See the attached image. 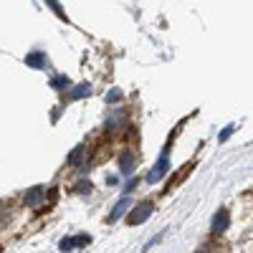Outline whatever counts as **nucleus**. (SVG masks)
Segmentation results:
<instances>
[{"mask_svg":"<svg viewBox=\"0 0 253 253\" xmlns=\"http://www.w3.org/2000/svg\"><path fill=\"white\" fill-rule=\"evenodd\" d=\"M167 170H170V147H167V150L162 152V157L157 160V165H155V170L150 172V175H147V182H160V177L167 172Z\"/></svg>","mask_w":253,"mask_h":253,"instance_id":"nucleus-1","label":"nucleus"},{"mask_svg":"<svg viewBox=\"0 0 253 253\" xmlns=\"http://www.w3.org/2000/svg\"><path fill=\"white\" fill-rule=\"evenodd\" d=\"M150 215H152V205H150V203H139L132 213H129L126 223H129V225H139V223H144Z\"/></svg>","mask_w":253,"mask_h":253,"instance_id":"nucleus-2","label":"nucleus"},{"mask_svg":"<svg viewBox=\"0 0 253 253\" xmlns=\"http://www.w3.org/2000/svg\"><path fill=\"white\" fill-rule=\"evenodd\" d=\"M91 236H74V238H63L61 241V251H76L81 246H89Z\"/></svg>","mask_w":253,"mask_h":253,"instance_id":"nucleus-3","label":"nucleus"},{"mask_svg":"<svg viewBox=\"0 0 253 253\" xmlns=\"http://www.w3.org/2000/svg\"><path fill=\"white\" fill-rule=\"evenodd\" d=\"M230 218H228V210H218V213L213 215V220H210V228H213V233H223V230L228 228Z\"/></svg>","mask_w":253,"mask_h":253,"instance_id":"nucleus-4","label":"nucleus"},{"mask_svg":"<svg viewBox=\"0 0 253 253\" xmlns=\"http://www.w3.org/2000/svg\"><path fill=\"white\" fill-rule=\"evenodd\" d=\"M129 205H132V200H129V198H126V195H124V198H122V200L117 203V208H114V210H112V213H109V223H114V220H119V218H122V215L126 213V210H129Z\"/></svg>","mask_w":253,"mask_h":253,"instance_id":"nucleus-5","label":"nucleus"},{"mask_svg":"<svg viewBox=\"0 0 253 253\" xmlns=\"http://www.w3.org/2000/svg\"><path fill=\"white\" fill-rule=\"evenodd\" d=\"M43 198H46V190L43 187H33L31 193L26 195V205L28 208H36V205H41V200H43Z\"/></svg>","mask_w":253,"mask_h":253,"instance_id":"nucleus-6","label":"nucleus"},{"mask_svg":"<svg viewBox=\"0 0 253 253\" xmlns=\"http://www.w3.org/2000/svg\"><path fill=\"white\" fill-rule=\"evenodd\" d=\"M119 170H122L124 175H132V170H134V155H132V152H124V155H122Z\"/></svg>","mask_w":253,"mask_h":253,"instance_id":"nucleus-7","label":"nucleus"},{"mask_svg":"<svg viewBox=\"0 0 253 253\" xmlns=\"http://www.w3.org/2000/svg\"><path fill=\"white\" fill-rule=\"evenodd\" d=\"M26 63H31L33 69H43V66H46V58H43V53H31V56L26 58Z\"/></svg>","mask_w":253,"mask_h":253,"instance_id":"nucleus-8","label":"nucleus"},{"mask_svg":"<svg viewBox=\"0 0 253 253\" xmlns=\"http://www.w3.org/2000/svg\"><path fill=\"white\" fill-rule=\"evenodd\" d=\"M91 94V86L89 84H79V89L71 91V99H81V96H89Z\"/></svg>","mask_w":253,"mask_h":253,"instance_id":"nucleus-9","label":"nucleus"},{"mask_svg":"<svg viewBox=\"0 0 253 253\" xmlns=\"http://www.w3.org/2000/svg\"><path fill=\"white\" fill-rule=\"evenodd\" d=\"M51 86L53 89H66L69 86V76H53L51 79Z\"/></svg>","mask_w":253,"mask_h":253,"instance_id":"nucleus-10","label":"nucleus"},{"mask_svg":"<svg viewBox=\"0 0 253 253\" xmlns=\"http://www.w3.org/2000/svg\"><path fill=\"white\" fill-rule=\"evenodd\" d=\"M190 167H193V165H185V167H182V170H180V172H177V175L172 177V182H170V187H175V185H177V182H180V180H182V177H185L187 172H190ZM170 187H167V190H170Z\"/></svg>","mask_w":253,"mask_h":253,"instance_id":"nucleus-11","label":"nucleus"},{"mask_svg":"<svg viewBox=\"0 0 253 253\" xmlns=\"http://www.w3.org/2000/svg\"><path fill=\"white\" fill-rule=\"evenodd\" d=\"M84 150H86V147H76V150H74V152L69 155V162H71V165H76V162L81 160V155H84Z\"/></svg>","mask_w":253,"mask_h":253,"instance_id":"nucleus-12","label":"nucleus"},{"mask_svg":"<svg viewBox=\"0 0 253 253\" xmlns=\"http://www.w3.org/2000/svg\"><path fill=\"white\" fill-rule=\"evenodd\" d=\"M122 99V91L119 89H112L109 94H107V104H114V101H119Z\"/></svg>","mask_w":253,"mask_h":253,"instance_id":"nucleus-13","label":"nucleus"},{"mask_svg":"<svg viewBox=\"0 0 253 253\" xmlns=\"http://www.w3.org/2000/svg\"><path fill=\"white\" fill-rule=\"evenodd\" d=\"M76 190H79V193H91V182H89V180H86V182H79Z\"/></svg>","mask_w":253,"mask_h":253,"instance_id":"nucleus-14","label":"nucleus"},{"mask_svg":"<svg viewBox=\"0 0 253 253\" xmlns=\"http://www.w3.org/2000/svg\"><path fill=\"white\" fill-rule=\"evenodd\" d=\"M48 5H51V10H56V13H58V15H61L63 20H66V15L61 13V8H58V3H56V0H48Z\"/></svg>","mask_w":253,"mask_h":253,"instance_id":"nucleus-15","label":"nucleus"},{"mask_svg":"<svg viewBox=\"0 0 253 253\" xmlns=\"http://www.w3.org/2000/svg\"><path fill=\"white\" fill-rule=\"evenodd\" d=\"M230 134H233V126H228V129H223V132H220V142H225Z\"/></svg>","mask_w":253,"mask_h":253,"instance_id":"nucleus-16","label":"nucleus"},{"mask_svg":"<svg viewBox=\"0 0 253 253\" xmlns=\"http://www.w3.org/2000/svg\"><path fill=\"white\" fill-rule=\"evenodd\" d=\"M134 187H137V180H129V185H126L124 190H126V193H132V190H134Z\"/></svg>","mask_w":253,"mask_h":253,"instance_id":"nucleus-17","label":"nucleus"}]
</instances>
